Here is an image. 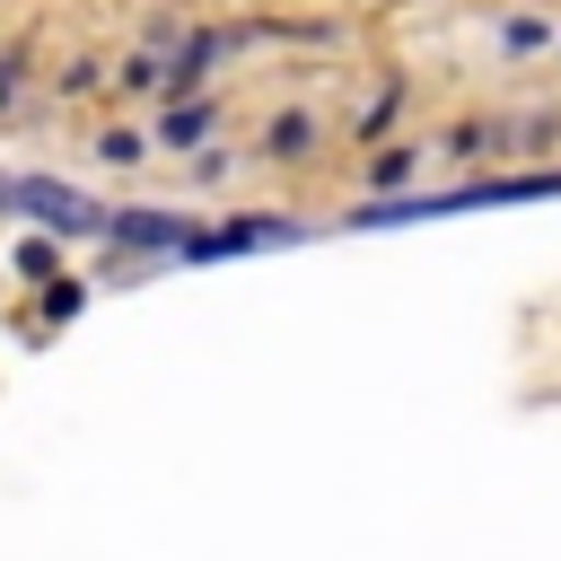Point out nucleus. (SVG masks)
I'll use <instances>...</instances> for the list:
<instances>
[{"label": "nucleus", "instance_id": "2", "mask_svg": "<svg viewBox=\"0 0 561 561\" xmlns=\"http://www.w3.org/2000/svg\"><path fill=\"white\" fill-rule=\"evenodd\" d=\"M96 237H123V245H184V228L167 210H131V219H105Z\"/></svg>", "mask_w": 561, "mask_h": 561}, {"label": "nucleus", "instance_id": "1", "mask_svg": "<svg viewBox=\"0 0 561 561\" xmlns=\"http://www.w3.org/2000/svg\"><path fill=\"white\" fill-rule=\"evenodd\" d=\"M0 210H35V219L61 228V237H96V228H105V202H88L79 184H53V175H9Z\"/></svg>", "mask_w": 561, "mask_h": 561}]
</instances>
